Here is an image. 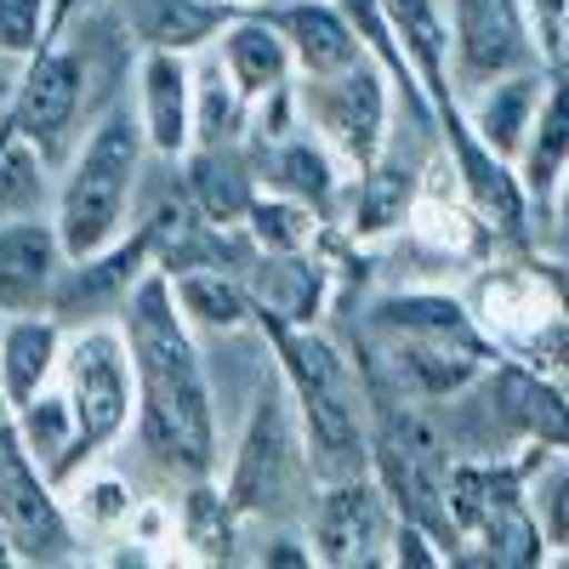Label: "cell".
I'll return each mask as SVG.
<instances>
[{
  "instance_id": "obj_37",
  "label": "cell",
  "mask_w": 569,
  "mask_h": 569,
  "mask_svg": "<svg viewBox=\"0 0 569 569\" xmlns=\"http://www.w3.org/2000/svg\"><path fill=\"white\" fill-rule=\"evenodd\" d=\"M251 563H313V552H308V536H268L262 541V552H251Z\"/></svg>"
},
{
  "instance_id": "obj_39",
  "label": "cell",
  "mask_w": 569,
  "mask_h": 569,
  "mask_svg": "<svg viewBox=\"0 0 569 569\" xmlns=\"http://www.w3.org/2000/svg\"><path fill=\"white\" fill-rule=\"evenodd\" d=\"M74 7H103V0H58V29L69 23V12H74Z\"/></svg>"
},
{
  "instance_id": "obj_5",
  "label": "cell",
  "mask_w": 569,
  "mask_h": 569,
  "mask_svg": "<svg viewBox=\"0 0 569 569\" xmlns=\"http://www.w3.org/2000/svg\"><path fill=\"white\" fill-rule=\"evenodd\" d=\"M297 479L313 485V472L302 456V433H297L291 399H284V382L268 376L251 399V416L240 427V445H233L228 467H217V485L233 501V512L246 525H257V518H273L279 501H291Z\"/></svg>"
},
{
  "instance_id": "obj_20",
  "label": "cell",
  "mask_w": 569,
  "mask_h": 569,
  "mask_svg": "<svg viewBox=\"0 0 569 569\" xmlns=\"http://www.w3.org/2000/svg\"><path fill=\"white\" fill-rule=\"evenodd\" d=\"M182 200L211 228H246V211L257 200V160L240 142L188 149L182 154Z\"/></svg>"
},
{
  "instance_id": "obj_1",
  "label": "cell",
  "mask_w": 569,
  "mask_h": 569,
  "mask_svg": "<svg viewBox=\"0 0 569 569\" xmlns=\"http://www.w3.org/2000/svg\"><path fill=\"white\" fill-rule=\"evenodd\" d=\"M126 330V353L137 376V445L154 467H166L171 479H217V399L211 376L194 342V325L182 319L166 268H149L126 308L114 313Z\"/></svg>"
},
{
  "instance_id": "obj_23",
  "label": "cell",
  "mask_w": 569,
  "mask_h": 569,
  "mask_svg": "<svg viewBox=\"0 0 569 569\" xmlns=\"http://www.w3.org/2000/svg\"><path fill=\"white\" fill-rule=\"evenodd\" d=\"M211 52H217V63L228 69V80L240 86L251 103L297 80L291 46H284V34H279L257 7H251V12H233V18L222 23V34L211 40Z\"/></svg>"
},
{
  "instance_id": "obj_35",
  "label": "cell",
  "mask_w": 569,
  "mask_h": 569,
  "mask_svg": "<svg viewBox=\"0 0 569 569\" xmlns=\"http://www.w3.org/2000/svg\"><path fill=\"white\" fill-rule=\"evenodd\" d=\"M58 34V0H0V58H29Z\"/></svg>"
},
{
  "instance_id": "obj_27",
  "label": "cell",
  "mask_w": 569,
  "mask_h": 569,
  "mask_svg": "<svg viewBox=\"0 0 569 569\" xmlns=\"http://www.w3.org/2000/svg\"><path fill=\"white\" fill-rule=\"evenodd\" d=\"M240 530L246 518L233 512V501L222 496L217 479H188L182 485V507H177V547H188L182 558L194 563H240Z\"/></svg>"
},
{
  "instance_id": "obj_10",
  "label": "cell",
  "mask_w": 569,
  "mask_h": 569,
  "mask_svg": "<svg viewBox=\"0 0 569 569\" xmlns=\"http://www.w3.org/2000/svg\"><path fill=\"white\" fill-rule=\"evenodd\" d=\"M80 109H86V58L58 40H46L40 52L23 58V80H18V98L7 114L46 160H58Z\"/></svg>"
},
{
  "instance_id": "obj_15",
  "label": "cell",
  "mask_w": 569,
  "mask_h": 569,
  "mask_svg": "<svg viewBox=\"0 0 569 569\" xmlns=\"http://www.w3.org/2000/svg\"><path fill=\"white\" fill-rule=\"evenodd\" d=\"M63 262L69 257H63V240H58V222L46 211L0 222V319L52 308Z\"/></svg>"
},
{
  "instance_id": "obj_29",
  "label": "cell",
  "mask_w": 569,
  "mask_h": 569,
  "mask_svg": "<svg viewBox=\"0 0 569 569\" xmlns=\"http://www.w3.org/2000/svg\"><path fill=\"white\" fill-rule=\"evenodd\" d=\"M12 427H18V445L29 450V461H34L58 490L86 467V461H80V433H74V410H69V399L58 393V382L46 388V393H34L29 405H18V410H12Z\"/></svg>"
},
{
  "instance_id": "obj_8",
  "label": "cell",
  "mask_w": 569,
  "mask_h": 569,
  "mask_svg": "<svg viewBox=\"0 0 569 569\" xmlns=\"http://www.w3.org/2000/svg\"><path fill=\"white\" fill-rule=\"evenodd\" d=\"M74 518L63 490L18 445V427H0V552L7 563H63L74 547Z\"/></svg>"
},
{
  "instance_id": "obj_33",
  "label": "cell",
  "mask_w": 569,
  "mask_h": 569,
  "mask_svg": "<svg viewBox=\"0 0 569 569\" xmlns=\"http://www.w3.org/2000/svg\"><path fill=\"white\" fill-rule=\"evenodd\" d=\"M46 166L52 160H46L23 131L7 137V149H0V222L46 211Z\"/></svg>"
},
{
  "instance_id": "obj_12",
  "label": "cell",
  "mask_w": 569,
  "mask_h": 569,
  "mask_svg": "<svg viewBox=\"0 0 569 569\" xmlns=\"http://www.w3.org/2000/svg\"><path fill=\"white\" fill-rule=\"evenodd\" d=\"M154 268V222H142L137 233L126 228L114 246L91 251V257H74L63 262V279H58V297H52V313L63 325H86V319H114L131 297V284Z\"/></svg>"
},
{
  "instance_id": "obj_26",
  "label": "cell",
  "mask_w": 569,
  "mask_h": 569,
  "mask_svg": "<svg viewBox=\"0 0 569 569\" xmlns=\"http://www.w3.org/2000/svg\"><path fill=\"white\" fill-rule=\"evenodd\" d=\"M563 166H569V69H547L536 126L525 137V154H518V182H525V194H530V211L547 206Z\"/></svg>"
},
{
  "instance_id": "obj_9",
  "label": "cell",
  "mask_w": 569,
  "mask_h": 569,
  "mask_svg": "<svg viewBox=\"0 0 569 569\" xmlns=\"http://www.w3.org/2000/svg\"><path fill=\"white\" fill-rule=\"evenodd\" d=\"M472 319L485 325V337L512 353H547V342L563 325V302L547 262H496L467 297Z\"/></svg>"
},
{
  "instance_id": "obj_19",
  "label": "cell",
  "mask_w": 569,
  "mask_h": 569,
  "mask_svg": "<svg viewBox=\"0 0 569 569\" xmlns=\"http://www.w3.org/2000/svg\"><path fill=\"white\" fill-rule=\"evenodd\" d=\"M388 29L399 40V52L421 86V98L433 103V120L456 114L461 98L450 91V18H445V0H382Z\"/></svg>"
},
{
  "instance_id": "obj_11",
  "label": "cell",
  "mask_w": 569,
  "mask_h": 569,
  "mask_svg": "<svg viewBox=\"0 0 569 569\" xmlns=\"http://www.w3.org/2000/svg\"><path fill=\"white\" fill-rule=\"evenodd\" d=\"M450 18V58L461 86H485L496 74L541 63L530 46L525 0H445Z\"/></svg>"
},
{
  "instance_id": "obj_34",
  "label": "cell",
  "mask_w": 569,
  "mask_h": 569,
  "mask_svg": "<svg viewBox=\"0 0 569 569\" xmlns=\"http://www.w3.org/2000/svg\"><path fill=\"white\" fill-rule=\"evenodd\" d=\"M530 507L547 536V552L569 558V450H547V461L536 467V485H530Z\"/></svg>"
},
{
  "instance_id": "obj_16",
  "label": "cell",
  "mask_w": 569,
  "mask_h": 569,
  "mask_svg": "<svg viewBox=\"0 0 569 569\" xmlns=\"http://www.w3.org/2000/svg\"><path fill=\"white\" fill-rule=\"evenodd\" d=\"M257 12L291 46L297 80H325V74H342L359 58H370L337 0H279V7H257Z\"/></svg>"
},
{
  "instance_id": "obj_2",
  "label": "cell",
  "mask_w": 569,
  "mask_h": 569,
  "mask_svg": "<svg viewBox=\"0 0 569 569\" xmlns=\"http://www.w3.org/2000/svg\"><path fill=\"white\" fill-rule=\"evenodd\" d=\"M257 330L279 359V382H284V399H291L313 485L370 472V410L342 348L313 337L308 325L273 319V313H257Z\"/></svg>"
},
{
  "instance_id": "obj_28",
  "label": "cell",
  "mask_w": 569,
  "mask_h": 569,
  "mask_svg": "<svg viewBox=\"0 0 569 569\" xmlns=\"http://www.w3.org/2000/svg\"><path fill=\"white\" fill-rule=\"evenodd\" d=\"M416 188H421V171L382 154L370 160L359 177H353V206H348V240H382V233L405 228L410 222V206H416Z\"/></svg>"
},
{
  "instance_id": "obj_13",
  "label": "cell",
  "mask_w": 569,
  "mask_h": 569,
  "mask_svg": "<svg viewBox=\"0 0 569 569\" xmlns=\"http://www.w3.org/2000/svg\"><path fill=\"white\" fill-rule=\"evenodd\" d=\"M131 98H137L131 114L149 154L182 160L194 149V58L188 52L142 46V58L131 63Z\"/></svg>"
},
{
  "instance_id": "obj_31",
  "label": "cell",
  "mask_w": 569,
  "mask_h": 569,
  "mask_svg": "<svg viewBox=\"0 0 569 569\" xmlns=\"http://www.w3.org/2000/svg\"><path fill=\"white\" fill-rule=\"evenodd\" d=\"M325 217L308 211L302 200L291 194H273V188H257V200L246 211V233H251V246L268 251V257H308L319 240H325Z\"/></svg>"
},
{
  "instance_id": "obj_21",
  "label": "cell",
  "mask_w": 569,
  "mask_h": 569,
  "mask_svg": "<svg viewBox=\"0 0 569 569\" xmlns=\"http://www.w3.org/2000/svg\"><path fill=\"white\" fill-rule=\"evenodd\" d=\"M479 98L461 103V120L467 131L485 142V149H496L501 160L518 166V154H525V137L536 126V109H541V91H547V69L530 63V69H512V74H496L485 86H472Z\"/></svg>"
},
{
  "instance_id": "obj_17",
  "label": "cell",
  "mask_w": 569,
  "mask_h": 569,
  "mask_svg": "<svg viewBox=\"0 0 569 569\" xmlns=\"http://www.w3.org/2000/svg\"><path fill=\"white\" fill-rule=\"evenodd\" d=\"M257 182L273 188V194L302 200V206L319 211L330 228H337L342 200H348V171H342V160L330 154L313 131H302V126H297L291 137H279V142H262Z\"/></svg>"
},
{
  "instance_id": "obj_30",
  "label": "cell",
  "mask_w": 569,
  "mask_h": 569,
  "mask_svg": "<svg viewBox=\"0 0 569 569\" xmlns=\"http://www.w3.org/2000/svg\"><path fill=\"white\" fill-rule=\"evenodd\" d=\"M251 131V98L228 80L217 52H194V149L211 142H246Z\"/></svg>"
},
{
  "instance_id": "obj_3",
  "label": "cell",
  "mask_w": 569,
  "mask_h": 569,
  "mask_svg": "<svg viewBox=\"0 0 569 569\" xmlns=\"http://www.w3.org/2000/svg\"><path fill=\"white\" fill-rule=\"evenodd\" d=\"M142 160H149V142H142L131 109H109L80 137V149H74V160L58 182V206H52V222H58V240H63L69 262L114 246L126 233L131 194L142 182Z\"/></svg>"
},
{
  "instance_id": "obj_7",
  "label": "cell",
  "mask_w": 569,
  "mask_h": 569,
  "mask_svg": "<svg viewBox=\"0 0 569 569\" xmlns=\"http://www.w3.org/2000/svg\"><path fill=\"white\" fill-rule=\"evenodd\" d=\"M393 525L399 512L388 501V490L376 485V472L359 479H325L308 496V552L325 569H365V563H388L393 547Z\"/></svg>"
},
{
  "instance_id": "obj_38",
  "label": "cell",
  "mask_w": 569,
  "mask_h": 569,
  "mask_svg": "<svg viewBox=\"0 0 569 569\" xmlns=\"http://www.w3.org/2000/svg\"><path fill=\"white\" fill-rule=\"evenodd\" d=\"M541 211H552V233L569 246V166H563V177L552 182V194H547V206Z\"/></svg>"
},
{
  "instance_id": "obj_6",
  "label": "cell",
  "mask_w": 569,
  "mask_h": 569,
  "mask_svg": "<svg viewBox=\"0 0 569 569\" xmlns=\"http://www.w3.org/2000/svg\"><path fill=\"white\" fill-rule=\"evenodd\" d=\"M297 114L302 131H313L330 154L342 160L348 177H359L370 160L388 154L393 137V80L376 58H359L342 74L297 80Z\"/></svg>"
},
{
  "instance_id": "obj_18",
  "label": "cell",
  "mask_w": 569,
  "mask_h": 569,
  "mask_svg": "<svg viewBox=\"0 0 569 569\" xmlns=\"http://www.w3.org/2000/svg\"><path fill=\"white\" fill-rule=\"evenodd\" d=\"M501 427H512L530 450H569V393L547 382L525 359H496L485 370Z\"/></svg>"
},
{
  "instance_id": "obj_32",
  "label": "cell",
  "mask_w": 569,
  "mask_h": 569,
  "mask_svg": "<svg viewBox=\"0 0 569 569\" xmlns=\"http://www.w3.org/2000/svg\"><path fill=\"white\" fill-rule=\"evenodd\" d=\"M63 507H69V518H74V530H91V536H114V530H126V518H131V507H137V490L120 479V472H109V467H80L74 479L63 485Z\"/></svg>"
},
{
  "instance_id": "obj_22",
  "label": "cell",
  "mask_w": 569,
  "mask_h": 569,
  "mask_svg": "<svg viewBox=\"0 0 569 569\" xmlns=\"http://www.w3.org/2000/svg\"><path fill=\"white\" fill-rule=\"evenodd\" d=\"M63 337H69V325L52 308H46V313H7V319H0V393H7L12 410L58 382Z\"/></svg>"
},
{
  "instance_id": "obj_4",
  "label": "cell",
  "mask_w": 569,
  "mask_h": 569,
  "mask_svg": "<svg viewBox=\"0 0 569 569\" xmlns=\"http://www.w3.org/2000/svg\"><path fill=\"white\" fill-rule=\"evenodd\" d=\"M58 393L74 410V433H80V461H103L137 416V376L126 353V330L120 319H86L69 325L63 337V365H58Z\"/></svg>"
},
{
  "instance_id": "obj_24",
  "label": "cell",
  "mask_w": 569,
  "mask_h": 569,
  "mask_svg": "<svg viewBox=\"0 0 569 569\" xmlns=\"http://www.w3.org/2000/svg\"><path fill=\"white\" fill-rule=\"evenodd\" d=\"M171 279V297L182 308V319L200 330H211V337H240V330L257 325V291L251 279L228 273L222 262H200V268H177L166 273Z\"/></svg>"
},
{
  "instance_id": "obj_25",
  "label": "cell",
  "mask_w": 569,
  "mask_h": 569,
  "mask_svg": "<svg viewBox=\"0 0 569 569\" xmlns=\"http://www.w3.org/2000/svg\"><path fill=\"white\" fill-rule=\"evenodd\" d=\"M233 18V7L222 0H126V29L142 46H160V52H206L222 34V23Z\"/></svg>"
},
{
  "instance_id": "obj_40",
  "label": "cell",
  "mask_w": 569,
  "mask_h": 569,
  "mask_svg": "<svg viewBox=\"0 0 569 569\" xmlns=\"http://www.w3.org/2000/svg\"><path fill=\"white\" fill-rule=\"evenodd\" d=\"M18 126H12V114H0V149H7V137H12Z\"/></svg>"
},
{
  "instance_id": "obj_36",
  "label": "cell",
  "mask_w": 569,
  "mask_h": 569,
  "mask_svg": "<svg viewBox=\"0 0 569 569\" xmlns=\"http://www.w3.org/2000/svg\"><path fill=\"white\" fill-rule=\"evenodd\" d=\"M525 23L541 69H569V0H525Z\"/></svg>"
},
{
  "instance_id": "obj_14",
  "label": "cell",
  "mask_w": 569,
  "mask_h": 569,
  "mask_svg": "<svg viewBox=\"0 0 569 569\" xmlns=\"http://www.w3.org/2000/svg\"><path fill=\"white\" fill-rule=\"evenodd\" d=\"M439 131H445V154H450V166H456V182H461L467 206L490 222V233H507V240H518V233L530 228V194H525V182H518V166L501 160L496 149H485V142L467 131L461 109L445 114Z\"/></svg>"
}]
</instances>
